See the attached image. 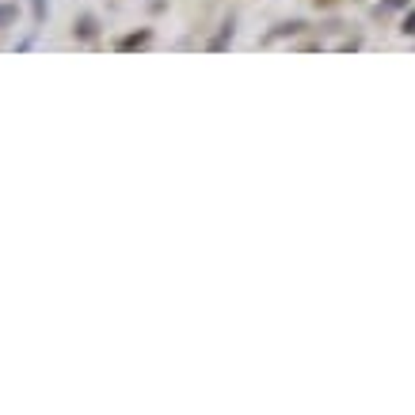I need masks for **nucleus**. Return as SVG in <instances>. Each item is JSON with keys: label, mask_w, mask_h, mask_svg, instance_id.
Returning <instances> with one entry per match:
<instances>
[{"label": "nucleus", "mask_w": 415, "mask_h": 415, "mask_svg": "<svg viewBox=\"0 0 415 415\" xmlns=\"http://www.w3.org/2000/svg\"><path fill=\"white\" fill-rule=\"evenodd\" d=\"M95 35H100L95 15H80V19H77V38H95Z\"/></svg>", "instance_id": "f257e3e1"}, {"label": "nucleus", "mask_w": 415, "mask_h": 415, "mask_svg": "<svg viewBox=\"0 0 415 415\" xmlns=\"http://www.w3.org/2000/svg\"><path fill=\"white\" fill-rule=\"evenodd\" d=\"M400 31H404V35H415V12H408V19H404Z\"/></svg>", "instance_id": "39448f33"}, {"label": "nucleus", "mask_w": 415, "mask_h": 415, "mask_svg": "<svg viewBox=\"0 0 415 415\" xmlns=\"http://www.w3.org/2000/svg\"><path fill=\"white\" fill-rule=\"evenodd\" d=\"M15 15H19V8H15V4H0V27L15 23Z\"/></svg>", "instance_id": "20e7f679"}, {"label": "nucleus", "mask_w": 415, "mask_h": 415, "mask_svg": "<svg viewBox=\"0 0 415 415\" xmlns=\"http://www.w3.org/2000/svg\"><path fill=\"white\" fill-rule=\"evenodd\" d=\"M229 42H233V19L225 23V27H221V35H217L214 42H210V50H225V46H229Z\"/></svg>", "instance_id": "7ed1b4c3"}, {"label": "nucleus", "mask_w": 415, "mask_h": 415, "mask_svg": "<svg viewBox=\"0 0 415 415\" xmlns=\"http://www.w3.org/2000/svg\"><path fill=\"white\" fill-rule=\"evenodd\" d=\"M152 38V31H137V35H126L118 38V50H137V46H145Z\"/></svg>", "instance_id": "f03ea898"}, {"label": "nucleus", "mask_w": 415, "mask_h": 415, "mask_svg": "<svg viewBox=\"0 0 415 415\" xmlns=\"http://www.w3.org/2000/svg\"><path fill=\"white\" fill-rule=\"evenodd\" d=\"M35 15H38V19L46 15V0H35Z\"/></svg>", "instance_id": "423d86ee"}]
</instances>
